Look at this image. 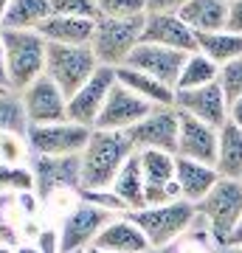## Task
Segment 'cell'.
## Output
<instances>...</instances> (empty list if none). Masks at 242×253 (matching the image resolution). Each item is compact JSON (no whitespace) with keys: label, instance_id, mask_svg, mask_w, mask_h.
Segmentation results:
<instances>
[{"label":"cell","instance_id":"f546056e","mask_svg":"<svg viewBox=\"0 0 242 253\" xmlns=\"http://www.w3.org/2000/svg\"><path fill=\"white\" fill-rule=\"evenodd\" d=\"M76 197H79L82 203H88V206H96V208H101V211H107V214H113V217L130 214L127 203L118 197L113 189H82Z\"/></svg>","mask_w":242,"mask_h":253},{"label":"cell","instance_id":"9c48e42d","mask_svg":"<svg viewBox=\"0 0 242 253\" xmlns=\"http://www.w3.org/2000/svg\"><path fill=\"white\" fill-rule=\"evenodd\" d=\"M110 219H113V214H107V211H101V208H96V206H88V203L79 200V203L62 217V222L56 225L62 253L90 251Z\"/></svg>","mask_w":242,"mask_h":253},{"label":"cell","instance_id":"e0dca14e","mask_svg":"<svg viewBox=\"0 0 242 253\" xmlns=\"http://www.w3.org/2000/svg\"><path fill=\"white\" fill-rule=\"evenodd\" d=\"M217 149H220V129H214V126L203 124L197 118L180 113L178 158L217 166Z\"/></svg>","mask_w":242,"mask_h":253},{"label":"cell","instance_id":"4dcf8cb0","mask_svg":"<svg viewBox=\"0 0 242 253\" xmlns=\"http://www.w3.org/2000/svg\"><path fill=\"white\" fill-rule=\"evenodd\" d=\"M0 158H3V166H23V163H31L28 138L0 135Z\"/></svg>","mask_w":242,"mask_h":253},{"label":"cell","instance_id":"e575fe53","mask_svg":"<svg viewBox=\"0 0 242 253\" xmlns=\"http://www.w3.org/2000/svg\"><path fill=\"white\" fill-rule=\"evenodd\" d=\"M34 245L43 253H62V248H59V231L56 228H43L40 236L34 239Z\"/></svg>","mask_w":242,"mask_h":253},{"label":"cell","instance_id":"4316f807","mask_svg":"<svg viewBox=\"0 0 242 253\" xmlns=\"http://www.w3.org/2000/svg\"><path fill=\"white\" fill-rule=\"evenodd\" d=\"M197 51L208 56L214 65L225 68V65L237 62L242 56V37L231 34V31H214V34H197Z\"/></svg>","mask_w":242,"mask_h":253},{"label":"cell","instance_id":"8d00e7d4","mask_svg":"<svg viewBox=\"0 0 242 253\" xmlns=\"http://www.w3.org/2000/svg\"><path fill=\"white\" fill-rule=\"evenodd\" d=\"M43 200H40V194L37 191H28V194H17V206H20V211H23V217H34L37 214V206H40Z\"/></svg>","mask_w":242,"mask_h":253},{"label":"cell","instance_id":"9a60e30c","mask_svg":"<svg viewBox=\"0 0 242 253\" xmlns=\"http://www.w3.org/2000/svg\"><path fill=\"white\" fill-rule=\"evenodd\" d=\"M152 104L144 101L141 96H135L133 90H127L124 84H116L110 93L107 104L101 110L96 129H110V132H130L135 124H141L144 118L152 113Z\"/></svg>","mask_w":242,"mask_h":253},{"label":"cell","instance_id":"484cf974","mask_svg":"<svg viewBox=\"0 0 242 253\" xmlns=\"http://www.w3.org/2000/svg\"><path fill=\"white\" fill-rule=\"evenodd\" d=\"M28 129H31V121H28L23 93L0 87V135L28 138Z\"/></svg>","mask_w":242,"mask_h":253},{"label":"cell","instance_id":"30bf717a","mask_svg":"<svg viewBox=\"0 0 242 253\" xmlns=\"http://www.w3.org/2000/svg\"><path fill=\"white\" fill-rule=\"evenodd\" d=\"M130 141L138 152H169L178 155V135H180V113L178 107H155L141 124H135Z\"/></svg>","mask_w":242,"mask_h":253},{"label":"cell","instance_id":"3957f363","mask_svg":"<svg viewBox=\"0 0 242 253\" xmlns=\"http://www.w3.org/2000/svg\"><path fill=\"white\" fill-rule=\"evenodd\" d=\"M127 217L141 228L152 248H169V245H178L194 228L197 206L178 200V203H166V206H146Z\"/></svg>","mask_w":242,"mask_h":253},{"label":"cell","instance_id":"836d02e7","mask_svg":"<svg viewBox=\"0 0 242 253\" xmlns=\"http://www.w3.org/2000/svg\"><path fill=\"white\" fill-rule=\"evenodd\" d=\"M220 87H223L228 104L237 101V99H242V56L237 59V62L225 65L223 71H220Z\"/></svg>","mask_w":242,"mask_h":253},{"label":"cell","instance_id":"ba28073f","mask_svg":"<svg viewBox=\"0 0 242 253\" xmlns=\"http://www.w3.org/2000/svg\"><path fill=\"white\" fill-rule=\"evenodd\" d=\"M90 135L93 129L73 124V121L31 126L28 146H31V155H40V158H82V152L90 144Z\"/></svg>","mask_w":242,"mask_h":253},{"label":"cell","instance_id":"d590c367","mask_svg":"<svg viewBox=\"0 0 242 253\" xmlns=\"http://www.w3.org/2000/svg\"><path fill=\"white\" fill-rule=\"evenodd\" d=\"M225 31L242 37V0H228V26Z\"/></svg>","mask_w":242,"mask_h":253},{"label":"cell","instance_id":"d4e9b609","mask_svg":"<svg viewBox=\"0 0 242 253\" xmlns=\"http://www.w3.org/2000/svg\"><path fill=\"white\" fill-rule=\"evenodd\" d=\"M217 172L223 180L242 183V129L228 124L220 129V149H217Z\"/></svg>","mask_w":242,"mask_h":253},{"label":"cell","instance_id":"7a4b0ae2","mask_svg":"<svg viewBox=\"0 0 242 253\" xmlns=\"http://www.w3.org/2000/svg\"><path fill=\"white\" fill-rule=\"evenodd\" d=\"M135 152L127 132L93 129L88 149L82 152V189H113L118 172Z\"/></svg>","mask_w":242,"mask_h":253},{"label":"cell","instance_id":"ffe728a7","mask_svg":"<svg viewBox=\"0 0 242 253\" xmlns=\"http://www.w3.org/2000/svg\"><path fill=\"white\" fill-rule=\"evenodd\" d=\"M223 180L217 166H208V163H197V161H183L178 158V186H180V197L197 206L211 194L217 183Z\"/></svg>","mask_w":242,"mask_h":253},{"label":"cell","instance_id":"603a6c76","mask_svg":"<svg viewBox=\"0 0 242 253\" xmlns=\"http://www.w3.org/2000/svg\"><path fill=\"white\" fill-rule=\"evenodd\" d=\"M118 73V84H124L127 90H133L135 96H141L144 101H149L152 107H175V93L169 84H163L158 82L155 76L149 73H141L135 71V68H116Z\"/></svg>","mask_w":242,"mask_h":253},{"label":"cell","instance_id":"5b68a950","mask_svg":"<svg viewBox=\"0 0 242 253\" xmlns=\"http://www.w3.org/2000/svg\"><path fill=\"white\" fill-rule=\"evenodd\" d=\"M101 65L90 45H48L45 76L59 84V90L71 99L88 84Z\"/></svg>","mask_w":242,"mask_h":253},{"label":"cell","instance_id":"f35d334b","mask_svg":"<svg viewBox=\"0 0 242 253\" xmlns=\"http://www.w3.org/2000/svg\"><path fill=\"white\" fill-rule=\"evenodd\" d=\"M14 253H43V251H40V248H37L34 242H23V245H20V248H17Z\"/></svg>","mask_w":242,"mask_h":253},{"label":"cell","instance_id":"f1b7e54d","mask_svg":"<svg viewBox=\"0 0 242 253\" xmlns=\"http://www.w3.org/2000/svg\"><path fill=\"white\" fill-rule=\"evenodd\" d=\"M0 189L9 191V194L37 191V177H34L31 163H23V166H0Z\"/></svg>","mask_w":242,"mask_h":253},{"label":"cell","instance_id":"d6a6232c","mask_svg":"<svg viewBox=\"0 0 242 253\" xmlns=\"http://www.w3.org/2000/svg\"><path fill=\"white\" fill-rule=\"evenodd\" d=\"M54 14H65V17H82V20H99L101 9L99 0L96 3H85V0H51Z\"/></svg>","mask_w":242,"mask_h":253},{"label":"cell","instance_id":"ee69618b","mask_svg":"<svg viewBox=\"0 0 242 253\" xmlns=\"http://www.w3.org/2000/svg\"><path fill=\"white\" fill-rule=\"evenodd\" d=\"M82 253H88V251H82Z\"/></svg>","mask_w":242,"mask_h":253},{"label":"cell","instance_id":"44dd1931","mask_svg":"<svg viewBox=\"0 0 242 253\" xmlns=\"http://www.w3.org/2000/svg\"><path fill=\"white\" fill-rule=\"evenodd\" d=\"M180 20L194 34H214L228 26V3L225 0H186L178 9Z\"/></svg>","mask_w":242,"mask_h":253},{"label":"cell","instance_id":"4fadbf2b","mask_svg":"<svg viewBox=\"0 0 242 253\" xmlns=\"http://www.w3.org/2000/svg\"><path fill=\"white\" fill-rule=\"evenodd\" d=\"M23 101H26V113H28L31 126H48V124L71 121L68 118V96L48 76L37 79L31 87H26L23 90Z\"/></svg>","mask_w":242,"mask_h":253},{"label":"cell","instance_id":"60d3db41","mask_svg":"<svg viewBox=\"0 0 242 253\" xmlns=\"http://www.w3.org/2000/svg\"><path fill=\"white\" fill-rule=\"evenodd\" d=\"M231 245H242V222L237 225V231H234V236H231Z\"/></svg>","mask_w":242,"mask_h":253},{"label":"cell","instance_id":"2e32d148","mask_svg":"<svg viewBox=\"0 0 242 253\" xmlns=\"http://www.w3.org/2000/svg\"><path fill=\"white\" fill-rule=\"evenodd\" d=\"M189 54H180V51H172V48H161V45H149V42H141V45L133 51V56L127 59V68H135L141 73H149L158 82L169 84L172 90H178L180 73L186 68Z\"/></svg>","mask_w":242,"mask_h":253},{"label":"cell","instance_id":"d6986e66","mask_svg":"<svg viewBox=\"0 0 242 253\" xmlns=\"http://www.w3.org/2000/svg\"><path fill=\"white\" fill-rule=\"evenodd\" d=\"M99 20H82V17H65V14H51L40 26V37L48 45H93Z\"/></svg>","mask_w":242,"mask_h":253},{"label":"cell","instance_id":"5bb4252c","mask_svg":"<svg viewBox=\"0 0 242 253\" xmlns=\"http://www.w3.org/2000/svg\"><path fill=\"white\" fill-rule=\"evenodd\" d=\"M175 107H178V113L197 118L214 129H223L228 124V99H225L220 82L208 84V87H197V90H178Z\"/></svg>","mask_w":242,"mask_h":253},{"label":"cell","instance_id":"b9f144b4","mask_svg":"<svg viewBox=\"0 0 242 253\" xmlns=\"http://www.w3.org/2000/svg\"><path fill=\"white\" fill-rule=\"evenodd\" d=\"M88 253H107V251H99V248H90Z\"/></svg>","mask_w":242,"mask_h":253},{"label":"cell","instance_id":"ac0fdd59","mask_svg":"<svg viewBox=\"0 0 242 253\" xmlns=\"http://www.w3.org/2000/svg\"><path fill=\"white\" fill-rule=\"evenodd\" d=\"M93 248L107 251V253H146V251H152L149 239L144 236V231L135 225L127 214L124 217L110 219L107 225H104V231L99 234V239H96Z\"/></svg>","mask_w":242,"mask_h":253},{"label":"cell","instance_id":"74e56055","mask_svg":"<svg viewBox=\"0 0 242 253\" xmlns=\"http://www.w3.org/2000/svg\"><path fill=\"white\" fill-rule=\"evenodd\" d=\"M228 121H231V124H237L242 129V99H237V101H231V104H228Z\"/></svg>","mask_w":242,"mask_h":253},{"label":"cell","instance_id":"8992f818","mask_svg":"<svg viewBox=\"0 0 242 253\" xmlns=\"http://www.w3.org/2000/svg\"><path fill=\"white\" fill-rule=\"evenodd\" d=\"M144 17L135 20H116V17H99L96 34H93V54L104 68H124L133 51L144 42Z\"/></svg>","mask_w":242,"mask_h":253},{"label":"cell","instance_id":"6da1fadb","mask_svg":"<svg viewBox=\"0 0 242 253\" xmlns=\"http://www.w3.org/2000/svg\"><path fill=\"white\" fill-rule=\"evenodd\" d=\"M48 42L40 31H0V59H3V82L0 87L23 93L37 79L45 76Z\"/></svg>","mask_w":242,"mask_h":253},{"label":"cell","instance_id":"ab89813d","mask_svg":"<svg viewBox=\"0 0 242 253\" xmlns=\"http://www.w3.org/2000/svg\"><path fill=\"white\" fill-rule=\"evenodd\" d=\"M217 253H242V245H225V248H220Z\"/></svg>","mask_w":242,"mask_h":253},{"label":"cell","instance_id":"83f0119b","mask_svg":"<svg viewBox=\"0 0 242 253\" xmlns=\"http://www.w3.org/2000/svg\"><path fill=\"white\" fill-rule=\"evenodd\" d=\"M220 65H214L208 56L197 54H189L186 59V68L180 73V82H178V90H197V87H208V84H217L220 82Z\"/></svg>","mask_w":242,"mask_h":253},{"label":"cell","instance_id":"277c9868","mask_svg":"<svg viewBox=\"0 0 242 253\" xmlns=\"http://www.w3.org/2000/svg\"><path fill=\"white\" fill-rule=\"evenodd\" d=\"M197 217L211 234L217 251L231 245V236L242 222V183L220 180L203 203H197Z\"/></svg>","mask_w":242,"mask_h":253},{"label":"cell","instance_id":"7c38bea8","mask_svg":"<svg viewBox=\"0 0 242 253\" xmlns=\"http://www.w3.org/2000/svg\"><path fill=\"white\" fill-rule=\"evenodd\" d=\"M40 200H51L62 191H82V158H40L31 155Z\"/></svg>","mask_w":242,"mask_h":253},{"label":"cell","instance_id":"7bdbcfd3","mask_svg":"<svg viewBox=\"0 0 242 253\" xmlns=\"http://www.w3.org/2000/svg\"><path fill=\"white\" fill-rule=\"evenodd\" d=\"M0 253H14V251H11V248H0Z\"/></svg>","mask_w":242,"mask_h":253},{"label":"cell","instance_id":"cb8c5ba5","mask_svg":"<svg viewBox=\"0 0 242 253\" xmlns=\"http://www.w3.org/2000/svg\"><path fill=\"white\" fill-rule=\"evenodd\" d=\"M113 191L127 203L130 214L146 208V180H144V166H141V152H135L130 161L124 163V169L118 172Z\"/></svg>","mask_w":242,"mask_h":253},{"label":"cell","instance_id":"52a82bcc","mask_svg":"<svg viewBox=\"0 0 242 253\" xmlns=\"http://www.w3.org/2000/svg\"><path fill=\"white\" fill-rule=\"evenodd\" d=\"M178 9L180 3H172V0L146 3L144 42L172 48V51H180V54H197V34L180 20Z\"/></svg>","mask_w":242,"mask_h":253},{"label":"cell","instance_id":"8fae6325","mask_svg":"<svg viewBox=\"0 0 242 253\" xmlns=\"http://www.w3.org/2000/svg\"><path fill=\"white\" fill-rule=\"evenodd\" d=\"M116 84H118L116 68H104V65H101L99 71H96V76H93L76 96L68 99V118H71L73 124L96 129L101 110H104V104H107L110 93H113Z\"/></svg>","mask_w":242,"mask_h":253},{"label":"cell","instance_id":"1f68e13d","mask_svg":"<svg viewBox=\"0 0 242 253\" xmlns=\"http://www.w3.org/2000/svg\"><path fill=\"white\" fill-rule=\"evenodd\" d=\"M101 17L135 20L146 14V0H99Z\"/></svg>","mask_w":242,"mask_h":253},{"label":"cell","instance_id":"7402d4cb","mask_svg":"<svg viewBox=\"0 0 242 253\" xmlns=\"http://www.w3.org/2000/svg\"><path fill=\"white\" fill-rule=\"evenodd\" d=\"M51 14V0H9L0 14V31H40Z\"/></svg>","mask_w":242,"mask_h":253}]
</instances>
